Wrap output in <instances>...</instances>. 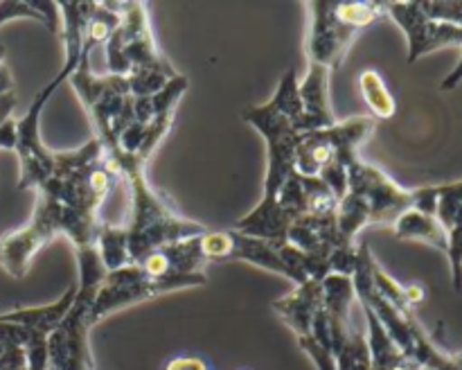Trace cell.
Here are the masks:
<instances>
[{
	"mask_svg": "<svg viewBox=\"0 0 462 370\" xmlns=\"http://www.w3.org/2000/svg\"><path fill=\"white\" fill-rule=\"evenodd\" d=\"M320 305H323V280H310L305 284H296V289L287 296L278 298L273 310L291 328L296 338H307Z\"/></svg>",
	"mask_w": 462,
	"mask_h": 370,
	"instance_id": "obj_13",
	"label": "cell"
},
{
	"mask_svg": "<svg viewBox=\"0 0 462 370\" xmlns=\"http://www.w3.org/2000/svg\"><path fill=\"white\" fill-rule=\"evenodd\" d=\"M131 188V219L125 226L129 264H138L167 244L206 233V226L176 215L147 180V162L131 156H108Z\"/></svg>",
	"mask_w": 462,
	"mask_h": 370,
	"instance_id": "obj_2",
	"label": "cell"
},
{
	"mask_svg": "<svg viewBox=\"0 0 462 370\" xmlns=\"http://www.w3.org/2000/svg\"><path fill=\"white\" fill-rule=\"evenodd\" d=\"M165 370H210V368H208V364L201 359V356L180 355L167 361Z\"/></svg>",
	"mask_w": 462,
	"mask_h": 370,
	"instance_id": "obj_19",
	"label": "cell"
},
{
	"mask_svg": "<svg viewBox=\"0 0 462 370\" xmlns=\"http://www.w3.org/2000/svg\"><path fill=\"white\" fill-rule=\"evenodd\" d=\"M365 314V341L370 352V370H411L413 364L402 355L400 347L393 343L377 316L364 307Z\"/></svg>",
	"mask_w": 462,
	"mask_h": 370,
	"instance_id": "obj_14",
	"label": "cell"
},
{
	"mask_svg": "<svg viewBox=\"0 0 462 370\" xmlns=\"http://www.w3.org/2000/svg\"><path fill=\"white\" fill-rule=\"evenodd\" d=\"M386 14L404 30L409 39V57L406 61L415 63L433 50L462 45V27L451 23L429 21L420 12L418 3H386Z\"/></svg>",
	"mask_w": 462,
	"mask_h": 370,
	"instance_id": "obj_11",
	"label": "cell"
},
{
	"mask_svg": "<svg viewBox=\"0 0 462 370\" xmlns=\"http://www.w3.org/2000/svg\"><path fill=\"white\" fill-rule=\"evenodd\" d=\"M307 61L334 72L346 61L352 43L373 23L386 16V3H310Z\"/></svg>",
	"mask_w": 462,
	"mask_h": 370,
	"instance_id": "obj_6",
	"label": "cell"
},
{
	"mask_svg": "<svg viewBox=\"0 0 462 370\" xmlns=\"http://www.w3.org/2000/svg\"><path fill=\"white\" fill-rule=\"evenodd\" d=\"M120 179L97 138L72 152H54V171L36 188L30 221L0 237V269L25 278L36 253L57 235H66L75 248L95 246L104 224L99 208Z\"/></svg>",
	"mask_w": 462,
	"mask_h": 370,
	"instance_id": "obj_1",
	"label": "cell"
},
{
	"mask_svg": "<svg viewBox=\"0 0 462 370\" xmlns=\"http://www.w3.org/2000/svg\"><path fill=\"white\" fill-rule=\"evenodd\" d=\"M359 90L364 97L365 106L370 108L377 120H391L397 111L395 97L388 90L386 81L382 79L377 70H364L359 75Z\"/></svg>",
	"mask_w": 462,
	"mask_h": 370,
	"instance_id": "obj_16",
	"label": "cell"
},
{
	"mask_svg": "<svg viewBox=\"0 0 462 370\" xmlns=\"http://www.w3.org/2000/svg\"><path fill=\"white\" fill-rule=\"evenodd\" d=\"M12 90H14L12 72H9L7 63H5V48L0 45V95L12 93Z\"/></svg>",
	"mask_w": 462,
	"mask_h": 370,
	"instance_id": "obj_21",
	"label": "cell"
},
{
	"mask_svg": "<svg viewBox=\"0 0 462 370\" xmlns=\"http://www.w3.org/2000/svg\"><path fill=\"white\" fill-rule=\"evenodd\" d=\"M462 81V54H460V61H458V66L454 68V70L449 72V75L445 77V79H442V84H440V88L442 90H454L456 86H458Z\"/></svg>",
	"mask_w": 462,
	"mask_h": 370,
	"instance_id": "obj_24",
	"label": "cell"
},
{
	"mask_svg": "<svg viewBox=\"0 0 462 370\" xmlns=\"http://www.w3.org/2000/svg\"><path fill=\"white\" fill-rule=\"evenodd\" d=\"M364 199L373 226H393L404 210L413 208V190L397 185L386 171L359 156L347 165V192Z\"/></svg>",
	"mask_w": 462,
	"mask_h": 370,
	"instance_id": "obj_9",
	"label": "cell"
},
{
	"mask_svg": "<svg viewBox=\"0 0 462 370\" xmlns=\"http://www.w3.org/2000/svg\"><path fill=\"white\" fill-rule=\"evenodd\" d=\"M14 108H16V93H5L0 95V125H3L7 117H12Z\"/></svg>",
	"mask_w": 462,
	"mask_h": 370,
	"instance_id": "obj_23",
	"label": "cell"
},
{
	"mask_svg": "<svg viewBox=\"0 0 462 370\" xmlns=\"http://www.w3.org/2000/svg\"><path fill=\"white\" fill-rule=\"evenodd\" d=\"M95 248H97V255L106 271H116L129 264L126 237L122 226L102 224V228H99V235H97V242H95Z\"/></svg>",
	"mask_w": 462,
	"mask_h": 370,
	"instance_id": "obj_17",
	"label": "cell"
},
{
	"mask_svg": "<svg viewBox=\"0 0 462 370\" xmlns=\"http://www.w3.org/2000/svg\"><path fill=\"white\" fill-rule=\"evenodd\" d=\"M108 75L131 77L143 72L176 77V68L158 48L149 21V7L144 3H125L122 21L106 41Z\"/></svg>",
	"mask_w": 462,
	"mask_h": 370,
	"instance_id": "obj_7",
	"label": "cell"
},
{
	"mask_svg": "<svg viewBox=\"0 0 462 370\" xmlns=\"http://www.w3.org/2000/svg\"><path fill=\"white\" fill-rule=\"evenodd\" d=\"M451 361H454L456 370H462V352L460 355H451Z\"/></svg>",
	"mask_w": 462,
	"mask_h": 370,
	"instance_id": "obj_25",
	"label": "cell"
},
{
	"mask_svg": "<svg viewBox=\"0 0 462 370\" xmlns=\"http://www.w3.org/2000/svg\"><path fill=\"white\" fill-rule=\"evenodd\" d=\"M329 75L332 72L323 66L310 63L305 79L298 81V95H300L302 116L298 120L300 134L307 131H320L337 125V116L329 102Z\"/></svg>",
	"mask_w": 462,
	"mask_h": 370,
	"instance_id": "obj_12",
	"label": "cell"
},
{
	"mask_svg": "<svg viewBox=\"0 0 462 370\" xmlns=\"http://www.w3.org/2000/svg\"><path fill=\"white\" fill-rule=\"evenodd\" d=\"M208 282V275L197 278H179V275H153L144 271L140 264H126L122 269L106 271L104 273L99 291L95 296L93 305V323L97 325L113 311L125 310L135 302L149 301V298L162 296L174 289L203 287Z\"/></svg>",
	"mask_w": 462,
	"mask_h": 370,
	"instance_id": "obj_8",
	"label": "cell"
},
{
	"mask_svg": "<svg viewBox=\"0 0 462 370\" xmlns=\"http://www.w3.org/2000/svg\"><path fill=\"white\" fill-rule=\"evenodd\" d=\"M393 230H395L397 239H413V242L431 244V246L440 248L445 253L449 251V235L442 228L438 217L424 215L415 208L402 212L395 224H393Z\"/></svg>",
	"mask_w": 462,
	"mask_h": 370,
	"instance_id": "obj_15",
	"label": "cell"
},
{
	"mask_svg": "<svg viewBox=\"0 0 462 370\" xmlns=\"http://www.w3.org/2000/svg\"><path fill=\"white\" fill-rule=\"evenodd\" d=\"M298 72L287 70L280 79L275 95L260 106H246L242 120L255 126L257 134L266 140V170L264 199H273L284 180L296 170V149L300 140L298 120L302 116L300 95H298Z\"/></svg>",
	"mask_w": 462,
	"mask_h": 370,
	"instance_id": "obj_3",
	"label": "cell"
},
{
	"mask_svg": "<svg viewBox=\"0 0 462 370\" xmlns=\"http://www.w3.org/2000/svg\"><path fill=\"white\" fill-rule=\"evenodd\" d=\"M16 120L7 117V120L0 125V149H7V152H16Z\"/></svg>",
	"mask_w": 462,
	"mask_h": 370,
	"instance_id": "obj_20",
	"label": "cell"
},
{
	"mask_svg": "<svg viewBox=\"0 0 462 370\" xmlns=\"http://www.w3.org/2000/svg\"><path fill=\"white\" fill-rule=\"evenodd\" d=\"M59 81L52 79L48 86L39 90L32 99L30 108L23 117L16 120V153L21 162V174H18V190H36L52 176L54 171V152L45 147L41 140V113L45 104L59 88Z\"/></svg>",
	"mask_w": 462,
	"mask_h": 370,
	"instance_id": "obj_10",
	"label": "cell"
},
{
	"mask_svg": "<svg viewBox=\"0 0 462 370\" xmlns=\"http://www.w3.org/2000/svg\"><path fill=\"white\" fill-rule=\"evenodd\" d=\"M438 221L442 228L449 230L462 226V180L449 185H438Z\"/></svg>",
	"mask_w": 462,
	"mask_h": 370,
	"instance_id": "obj_18",
	"label": "cell"
},
{
	"mask_svg": "<svg viewBox=\"0 0 462 370\" xmlns=\"http://www.w3.org/2000/svg\"><path fill=\"white\" fill-rule=\"evenodd\" d=\"M79 280L72 307L52 337L48 338V370H95L90 352V329H93L95 296L102 284L104 269L97 248H75Z\"/></svg>",
	"mask_w": 462,
	"mask_h": 370,
	"instance_id": "obj_4",
	"label": "cell"
},
{
	"mask_svg": "<svg viewBox=\"0 0 462 370\" xmlns=\"http://www.w3.org/2000/svg\"><path fill=\"white\" fill-rule=\"evenodd\" d=\"M404 293H406V301H409V305L418 307L420 302H424V298H427V291H424L422 284L413 282V284H404Z\"/></svg>",
	"mask_w": 462,
	"mask_h": 370,
	"instance_id": "obj_22",
	"label": "cell"
},
{
	"mask_svg": "<svg viewBox=\"0 0 462 370\" xmlns=\"http://www.w3.org/2000/svg\"><path fill=\"white\" fill-rule=\"evenodd\" d=\"M374 117H350L320 131L300 134L296 171L329 185L341 201L347 192V165L359 156V144L373 135Z\"/></svg>",
	"mask_w": 462,
	"mask_h": 370,
	"instance_id": "obj_5",
	"label": "cell"
}]
</instances>
